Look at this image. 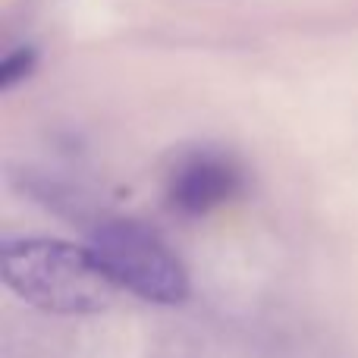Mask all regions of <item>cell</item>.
<instances>
[{
  "label": "cell",
  "mask_w": 358,
  "mask_h": 358,
  "mask_svg": "<svg viewBox=\"0 0 358 358\" xmlns=\"http://www.w3.org/2000/svg\"><path fill=\"white\" fill-rule=\"evenodd\" d=\"M0 277L22 302L48 315H98L117 292L92 248L48 236L3 239Z\"/></svg>",
  "instance_id": "cell-1"
},
{
  "label": "cell",
  "mask_w": 358,
  "mask_h": 358,
  "mask_svg": "<svg viewBox=\"0 0 358 358\" xmlns=\"http://www.w3.org/2000/svg\"><path fill=\"white\" fill-rule=\"evenodd\" d=\"M88 248L117 289H126L155 305H179L189 296V277L182 261L142 223H98Z\"/></svg>",
  "instance_id": "cell-2"
},
{
  "label": "cell",
  "mask_w": 358,
  "mask_h": 358,
  "mask_svg": "<svg viewBox=\"0 0 358 358\" xmlns=\"http://www.w3.org/2000/svg\"><path fill=\"white\" fill-rule=\"evenodd\" d=\"M242 189V170L217 151H192L173 167L167 182L170 208L185 217L210 214Z\"/></svg>",
  "instance_id": "cell-3"
},
{
  "label": "cell",
  "mask_w": 358,
  "mask_h": 358,
  "mask_svg": "<svg viewBox=\"0 0 358 358\" xmlns=\"http://www.w3.org/2000/svg\"><path fill=\"white\" fill-rule=\"evenodd\" d=\"M35 63H38V50L31 44H22V48L10 50V54L0 60V88H13L16 82L29 79L35 73Z\"/></svg>",
  "instance_id": "cell-4"
}]
</instances>
